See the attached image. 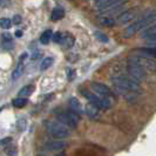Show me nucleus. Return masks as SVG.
Returning <instances> with one entry per match:
<instances>
[{
    "label": "nucleus",
    "mask_w": 156,
    "mask_h": 156,
    "mask_svg": "<svg viewBox=\"0 0 156 156\" xmlns=\"http://www.w3.org/2000/svg\"><path fill=\"white\" fill-rule=\"evenodd\" d=\"M110 82L116 95H121L129 103L137 101V98L142 94V88L137 81L130 78L128 74L115 73L110 76Z\"/></svg>",
    "instance_id": "obj_1"
},
{
    "label": "nucleus",
    "mask_w": 156,
    "mask_h": 156,
    "mask_svg": "<svg viewBox=\"0 0 156 156\" xmlns=\"http://www.w3.org/2000/svg\"><path fill=\"white\" fill-rule=\"evenodd\" d=\"M155 25L156 12L155 11H146V12H143L141 14V16L136 21L128 25V27L122 33V37L123 38H132L137 32H142L143 30L149 28L151 26H155Z\"/></svg>",
    "instance_id": "obj_2"
},
{
    "label": "nucleus",
    "mask_w": 156,
    "mask_h": 156,
    "mask_svg": "<svg viewBox=\"0 0 156 156\" xmlns=\"http://www.w3.org/2000/svg\"><path fill=\"white\" fill-rule=\"evenodd\" d=\"M44 127L46 132L55 140H63L70 135V129L62 125L58 120H46L44 121Z\"/></svg>",
    "instance_id": "obj_3"
},
{
    "label": "nucleus",
    "mask_w": 156,
    "mask_h": 156,
    "mask_svg": "<svg viewBox=\"0 0 156 156\" xmlns=\"http://www.w3.org/2000/svg\"><path fill=\"white\" fill-rule=\"evenodd\" d=\"M55 120L61 122L62 125L68 127L69 129H75L79 126V122L81 120V115L75 113L73 109H56L54 110Z\"/></svg>",
    "instance_id": "obj_4"
},
{
    "label": "nucleus",
    "mask_w": 156,
    "mask_h": 156,
    "mask_svg": "<svg viewBox=\"0 0 156 156\" xmlns=\"http://www.w3.org/2000/svg\"><path fill=\"white\" fill-rule=\"evenodd\" d=\"M129 0H110L109 2L105 4L101 8L98 9L100 16H112L117 18L122 12H125V6Z\"/></svg>",
    "instance_id": "obj_5"
},
{
    "label": "nucleus",
    "mask_w": 156,
    "mask_h": 156,
    "mask_svg": "<svg viewBox=\"0 0 156 156\" xmlns=\"http://www.w3.org/2000/svg\"><path fill=\"white\" fill-rule=\"evenodd\" d=\"M80 93H81V95L86 99L87 101L89 102V105L94 106L95 108H98L99 110H108L112 107V101L110 100L101 98L100 95H98L96 93H94V92L89 90V89L81 88Z\"/></svg>",
    "instance_id": "obj_6"
},
{
    "label": "nucleus",
    "mask_w": 156,
    "mask_h": 156,
    "mask_svg": "<svg viewBox=\"0 0 156 156\" xmlns=\"http://www.w3.org/2000/svg\"><path fill=\"white\" fill-rule=\"evenodd\" d=\"M126 74H128L130 78H133L135 81H137L139 83L144 81L147 76H148V72L142 68L141 66L134 63L130 60H127V65H126Z\"/></svg>",
    "instance_id": "obj_7"
},
{
    "label": "nucleus",
    "mask_w": 156,
    "mask_h": 156,
    "mask_svg": "<svg viewBox=\"0 0 156 156\" xmlns=\"http://www.w3.org/2000/svg\"><path fill=\"white\" fill-rule=\"evenodd\" d=\"M141 16V8L140 7H132L126 9L125 12H122L120 16L115 18L116 19L117 25H126V23H130L136 21Z\"/></svg>",
    "instance_id": "obj_8"
},
{
    "label": "nucleus",
    "mask_w": 156,
    "mask_h": 156,
    "mask_svg": "<svg viewBox=\"0 0 156 156\" xmlns=\"http://www.w3.org/2000/svg\"><path fill=\"white\" fill-rule=\"evenodd\" d=\"M128 60L133 61L134 63L141 66L142 68L147 70V72H155L156 70V61L151 58H148V56H144V55L137 54V53H134Z\"/></svg>",
    "instance_id": "obj_9"
},
{
    "label": "nucleus",
    "mask_w": 156,
    "mask_h": 156,
    "mask_svg": "<svg viewBox=\"0 0 156 156\" xmlns=\"http://www.w3.org/2000/svg\"><path fill=\"white\" fill-rule=\"evenodd\" d=\"M90 88L92 90H94V93H96L98 95H100L101 98L108 99V100H115L116 99V93L114 92V89H112L107 85L98 82V81H93L90 83Z\"/></svg>",
    "instance_id": "obj_10"
},
{
    "label": "nucleus",
    "mask_w": 156,
    "mask_h": 156,
    "mask_svg": "<svg viewBox=\"0 0 156 156\" xmlns=\"http://www.w3.org/2000/svg\"><path fill=\"white\" fill-rule=\"evenodd\" d=\"M54 44H58V45H61L63 47H67V48H70V47L74 45L75 42V39L73 38V35L67 33V32H61V31H56L54 32L53 34V40H52Z\"/></svg>",
    "instance_id": "obj_11"
},
{
    "label": "nucleus",
    "mask_w": 156,
    "mask_h": 156,
    "mask_svg": "<svg viewBox=\"0 0 156 156\" xmlns=\"http://www.w3.org/2000/svg\"><path fill=\"white\" fill-rule=\"evenodd\" d=\"M73 156H106L103 150L98 147H82V148L76 149Z\"/></svg>",
    "instance_id": "obj_12"
},
{
    "label": "nucleus",
    "mask_w": 156,
    "mask_h": 156,
    "mask_svg": "<svg viewBox=\"0 0 156 156\" xmlns=\"http://www.w3.org/2000/svg\"><path fill=\"white\" fill-rule=\"evenodd\" d=\"M27 60H28V54H27V53H23V54H21V56L19 58V61H18L16 68H14L13 73H12V81H13V82L16 81V80L23 74L25 68H26V62H27Z\"/></svg>",
    "instance_id": "obj_13"
},
{
    "label": "nucleus",
    "mask_w": 156,
    "mask_h": 156,
    "mask_svg": "<svg viewBox=\"0 0 156 156\" xmlns=\"http://www.w3.org/2000/svg\"><path fill=\"white\" fill-rule=\"evenodd\" d=\"M14 39L11 33L2 32L1 33V49L5 52H11L14 48Z\"/></svg>",
    "instance_id": "obj_14"
},
{
    "label": "nucleus",
    "mask_w": 156,
    "mask_h": 156,
    "mask_svg": "<svg viewBox=\"0 0 156 156\" xmlns=\"http://www.w3.org/2000/svg\"><path fill=\"white\" fill-rule=\"evenodd\" d=\"M66 142H63L61 140H53V141H48L46 144H45V149L47 151H59V150H62L66 147Z\"/></svg>",
    "instance_id": "obj_15"
},
{
    "label": "nucleus",
    "mask_w": 156,
    "mask_h": 156,
    "mask_svg": "<svg viewBox=\"0 0 156 156\" xmlns=\"http://www.w3.org/2000/svg\"><path fill=\"white\" fill-rule=\"evenodd\" d=\"M69 108L73 109L75 113H78L79 115H85V107L82 106V103L79 101L75 96H72L69 99Z\"/></svg>",
    "instance_id": "obj_16"
},
{
    "label": "nucleus",
    "mask_w": 156,
    "mask_h": 156,
    "mask_svg": "<svg viewBox=\"0 0 156 156\" xmlns=\"http://www.w3.org/2000/svg\"><path fill=\"white\" fill-rule=\"evenodd\" d=\"M134 53H137V54L144 55V56H148L151 59H155L156 58V47H142L139 49H135Z\"/></svg>",
    "instance_id": "obj_17"
},
{
    "label": "nucleus",
    "mask_w": 156,
    "mask_h": 156,
    "mask_svg": "<svg viewBox=\"0 0 156 156\" xmlns=\"http://www.w3.org/2000/svg\"><path fill=\"white\" fill-rule=\"evenodd\" d=\"M85 114H86L88 117H90L92 120H98L100 117V113H99V109L95 108L92 105H87L85 106Z\"/></svg>",
    "instance_id": "obj_18"
},
{
    "label": "nucleus",
    "mask_w": 156,
    "mask_h": 156,
    "mask_svg": "<svg viewBox=\"0 0 156 156\" xmlns=\"http://www.w3.org/2000/svg\"><path fill=\"white\" fill-rule=\"evenodd\" d=\"M98 20H99L100 25L105 26V27H113V26L117 25L116 19L115 18H112V16H99Z\"/></svg>",
    "instance_id": "obj_19"
},
{
    "label": "nucleus",
    "mask_w": 156,
    "mask_h": 156,
    "mask_svg": "<svg viewBox=\"0 0 156 156\" xmlns=\"http://www.w3.org/2000/svg\"><path fill=\"white\" fill-rule=\"evenodd\" d=\"M141 38L143 39H153V38H156V25L155 26H151L149 28H146L141 32Z\"/></svg>",
    "instance_id": "obj_20"
},
{
    "label": "nucleus",
    "mask_w": 156,
    "mask_h": 156,
    "mask_svg": "<svg viewBox=\"0 0 156 156\" xmlns=\"http://www.w3.org/2000/svg\"><path fill=\"white\" fill-rule=\"evenodd\" d=\"M33 92H34V86L33 85H26L18 92V98H26L27 99L28 96H31Z\"/></svg>",
    "instance_id": "obj_21"
},
{
    "label": "nucleus",
    "mask_w": 156,
    "mask_h": 156,
    "mask_svg": "<svg viewBox=\"0 0 156 156\" xmlns=\"http://www.w3.org/2000/svg\"><path fill=\"white\" fill-rule=\"evenodd\" d=\"M53 31L52 30H46V31L44 32L41 35H40V44H42V45H48L49 42H51V40H53Z\"/></svg>",
    "instance_id": "obj_22"
},
{
    "label": "nucleus",
    "mask_w": 156,
    "mask_h": 156,
    "mask_svg": "<svg viewBox=\"0 0 156 156\" xmlns=\"http://www.w3.org/2000/svg\"><path fill=\"white\" fill-rule=\"evenodd\" d=\"M63 16H65V11H63V8L61 7H55L53 8V11H52V20H54V21H58V20H61Z\"/></svg>",
    "instance_id": "obj_23"
},
{
    "label": "nucleus",
    "mask_w": 156,
    "mask_h": 156,
    "mask_svg": "<svg viewBox=\"0 0 156 156\" xmlns=\"http://www.w3.org/2000/svg\"><path fill=\"white\" fill-rule=\"evenodd\" d=\"M54 62V58L53 56H47L42 61H41V65H40V69L41 70H47Z\"/></svg>",
    "instance_id": "obj_24"
},
{
    "label": "nucleus",
    "mask_w": 156,
    "mask_h": 156,
    "mask_svg": "<svg viewBox=\"0 0 156 156\" xmlns=\"http://www.w3.org/2000/svg\"><path fill=\"white\" fill-rule=\"evenodd\" d=\"M94 37L96 38L98 41H100V42H102V44H108V42H109V38H108V35H107V34H105V33L101 32V31L94 32Z\"/></svg>",
    "instance_id": "obj_25"
},
{
    "label": "nucleus",
    "mask_w": 156,
    "mask_h": 156,
    "mask_svg": "<svg viewBox=\"0 0 156 156\" xmlns=\"http://www.w3.org/2000/svg\"><path fill=\"white\" fill-rule=\"evenodd\" d=\"M27 102H28V100H27L26 98H16V99L12 101V105H13V107H16V108H23V107L27 105Z\"/></svg>",
    "instance_id": "obj_26"
},
{
    "label": "nucleus",
    "mask_w": 156,
    "mask_h": 156,
    "mask_svg": "<svg viewBox=\"0 0 156 156\" xmlns=\"http://www.w3.org/2000/svg\"><path fill=\"white\" fill-rule=\"evenodd\" d=\"M0 26L2 30H9L13 26V21L9 18H1L0 19Z\"/></svg>",
    "instance_id": "obj_27"
},
{
    "label": "nucleus",
    "mask_w": 156,
    "mask_h": 156,
    "mask_svg": "<svg viewBox=\"0 0 156 156\" xmlns=\"http://www.w3.org/2000/svg\"><path fill=\"white\" fill-rule=\"evenodd\" d=\"M4 150H5V153L7 154V155L9 156H16V149L14 146H6L5 148H4Z\"/></svg>",
    "instance_id": "obj_28"
},
{
    "label": "nucleus",
    "mask_w": 156,
    "mask_h": 156,
    "mask_svg": "<svg viewBox=\"0 0 156 156\" xmlns=\"http://www.w3.org/2000/svg\"><path fill=\"white\" fill-rule=\"evenodd\" d=\"M67 78H68V80L69 81H73L74 80V78L76 76V73H75V70L72 69V68H67Z\"/></svg>",
    "instance_id": "obj_29"
},
{
    "label": "nucleus",
    "mask_w": 156,
    "mask_h": 156,
    "mask_svg": "<svg viewBox=\"0 0 156 156\" xmlns=\"http://www.w3.org/2000/svg\"><path fill=\"white\" fill-rule=\"evenodd\" d=\"M110 0H94V6L98 8H101L105 4H107V2H109Z\"/></svg>",
    "instance_id": "obj_30"
},
{
    "label": "nucleus",
    "mask_w": 156,
    "mask_h": 156,
    "mask_svg": "<svg viewBox=\"0 0 156 156\" xmlns=\"http://www.w3.org/2000/svg\"><path fill=\"white\" fill-rule=\"evenodd\" d=\"M12 21H13V25H19L23 21V18L19 16V14H16V16L12 18Z\"/></svg>",
    "instance_id": "obj_31"
},
{
    "label": "nucleus",
    "mask_w": 156,
    "mask_h": 156,
    "mask_svg": "<svg viewBox=\"0 0 156 156\" xmlns=\"http://www.w3.org/2000/svg\"><path fill=\"white\" fill-rule=\"evenodd\" d=\"M12 4L11 0H0V7L1 8H5V7H9Z\"/></svg>",
    "instance_id": "obj_32"
},
{
    "label": "nucleus",
    "mask_w": 156,
    "mask_h": 156,
    "mask_svg": "<svg viewBox=\"0 0 156 156\" xmlns=\"http://www.w3.org/2000/svg\"><path fill=\"white\" fill-rule=\"evenodd\" d=\"M146 46H148V47H156V38L146 40Z\"/></svg>",
    "instance_id": "obj_33"
},
{
    "label": "nucleus",
    "mask_w": 156,
    "mask_h": 156,
    "mask_svg": "<svg viewBox=\"0 0 156 156\" xmlns=\"http://www.w3.org/2000/svg\"><path fill=\"white\" fill-rule=\"evenodd\" d=\"M11 142H12V137H6V139H2V140H1L0 144H1V147L4 148V147L6 146V143H8V144H9Z\"/></svg>",
    "instance_id": "obj_34"
},
{
    "label": "nucleus",
    "mask_w": 156,
    "mask_h": 156,
    "mask_svg": "<svg viewBox=\"0 0 156 156\" xmlns=\"http://www.w3.org/2000/svg\"><path fill=\"white\" fill-rule=\"evenodd\" d=\"M23 35V31L21 30H16V38H21Z\"/></svg>",
    "instance_id": "obj_35"
},
{
    "label": "nucleus",
    "mask_w": 156,
    "mask_h": 156,
    "mask_svg": "<svg viewBox=\"0 0 156 156\" xmlns=\"http://www.w3.org/2000/svg\"><path fill=\"white\" fill-rule=\"evenodd\" d=\"M54 156H67V155H66V153L61 151V153H58V154H55Z\"/></svg>",
    "instance_id": "obj_36"
}]
</instances>
